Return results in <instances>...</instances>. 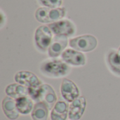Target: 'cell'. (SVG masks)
I'll use <instances>...</instances> for the list:
<instances>
[{
    "label": "cell",
    "mask_w": 120,
    "mask_h": 120,
    "mask_svg": "<svg viewBox=\"0 0 120 120\" xmlns=\"http://www.w3.org/2000/svg\"><path fill=\"white\" fill-rule=\"evenodd\" d=\"M41 72L49 77H62L69 74L70 67L66 63L58 59H48L40 65Z\"/></svg>",
    "instance_id": "6da1fadb"
},
{
    "label": "cell",
    "mask_w": 120,
    "mask_h": 120,
    "mask_svg": "<svg viewBox=\"0 0 120 120\" xmlns=\"http://www.w3.org/2000/svg\"><path fill=\"white\" fill-rule=\"evenodd\" d=\"M15 81L21 85L27 87L30 90V96L34 99L37 90L42 85L41 81L32 72L28 71H20L15 75Z\"/></svg>",
    "instance_id": "7a4b0ae2"
},
{
    "label": "cell",
    "mask_w": 120,
    "mask_h": 120,
    "mask_svg": "<svg viewBox=\"0 0 120 120\" xmlns=\"http://www.w3.org/2000/svg\"><path fill=\"white\" fill-rule=\"evenodd\" d=\"M66 11L64 7L50 8L41 7L38 8L35 13V18L37 21L42 23L55 22L63 18L65 15Z\"/></svg>",
    "instance_id": "3957f363"
},
{
    "label": "cell",
    "mask_w": 120,
    "mask_h": 120,
    "mask_svg": "<svg viewBox=\"0 0 120 120\" xmlns=\"http://www.w3.org/2000/svg\"><path fill=\"white\" fill-rule=\"evenodd\" d=\"M70 46L75 50L82 52H90L94 50L98 44L97 39L91 34H86L71 39Z\"/></svg>",
    "instance_id": "277c9868"
},
{
    "label": "cell",
    "mask_w": 120,
    "mask_h": 120,
    "mask_svg": "<svg viewBox=\"0 0 120 120\" xmlns=\"http://www.w3.org/2000/svg\"><path fill=\"white\" fill-rule=\"evenodd\" d=\"M52 39V32L48 26L41 25L37 29L34 40L36 46L39 51L42 52L46 51L49 48Z\"/></svg>",
    "instance_id": "5b68a950"
},
{
    "label": "cell",
    "mask_w": 120,
    "mask_h": 120,
    "mask_svg": "<svg viewBox=\"0 0 120 120\" xmlns=\"http://www.w3.org/2000/svg\"><path fill=\"white\" fill-rule=\"evenodd\" d=\"M56 100L57 96L53 89L48 84H42L39 88L34 99V101L45 103L49 109H51L54 107L55 104L57 103Z\"/></svg>",
    "instance_id": "8992f818"
},
{
    "label": "cell",
    "mask_w": 120,
    "mask_h": 120,
    "mask_svg": "<svg viewBox=\"0 0 120 120\" xmlns=\"http://www.w3.org/2000/svg\"><path fill=\"white\" fill-rule=\"evenodd\" d=\"M52 33L58 36L71 37L75 34L76 28L75 25L69 20H62L50 23L48 26Z\"/></svg>",
    "instance_id": "52a82bcc"
},
{
    "label": "cell",
    "mask_w": 120,
    "mask_h": 120,
    "mask_svg": "<svg viewBox=\"0 0 120 120\" xmlns=\"http://www.w3.org/2000/svg\"><path fill=\"white\" fill-rule=\"evenodd\" d=\"M60 93L63 98L68 102H73L79 96V91L77 85L68 79H63L60 86Z\"/></svg>",
    "instance_id": "ba28073f"
},
{
    "label": "cell",
    "mask_w": 120,
    "mask_h": 120,
    "mask_svg": "<svg viewBox=\"0 0 120 120\" xmlns=\"http://www.w3.org/2000/svg\"><path fill=\"white\" fill-rule=\"evenodd\" d=\"M63 60L67 64L74 66H82L86 64V57L80 51L68 49L61 54Z\"/></svg>",
    "instance_id": "9c48e42d"
},
{
    "label": "cell",
    "mask_w": 120,
    "mask_h": 120,
    "mask_svg": "<svg viewBox=\"0 0 120 120\" xmlns=\"http://www.w3.org/2000/svg\"><path fill=\"white\" fill-rule=\"evenodd\" d=\"M68 37L65 36L56 35L48 49L49 56L51 58H56L63 53L64 49L68 46Z\"/></svg>",
    "instance_id": "30bf717a"
},
{
    "label": "cell",
    "mask_w": 120,
    "mask_h": 120,
    "mask_svg": "<svg viewBox=\"0 0 120 120\" xmlns=\"http://www.w3.org/2000/svg\"><path fill=\"white\" fill-rule=\"evenodd\" d=\"M86 105L84 97L80 96L75 99L69 107L68 117L71 120H79L83 115Z\"/></svg>",
    "instance_id": "8fae6325"
},
{
    "label": "cell",
    "mask_w": 120,
    "mask_h": 120,
    "mask_svg": "<svg viewBox=\"0 0 120 120\" xmlns=\"http://www.w3.org/2000/svg\"><path fill=\"white\" fill-rule=\"evenodd\" d=\"M2 110L4 115L9 120H15L19 117V112L16 108L15 101L9 96L4 98L2 101Z\"/></svg>",
    "instance_id": "7c38bea8"
},
{
    "label": "cell",
    "mask_w": 120,
    "mask_h": 120,
    "mask_svg": "<svg viewBox=\"0 0 120 120\" xmlns=\"http://www.w3.org/2000/svg\"><path fill=\"white\" fill-rule=\"evenodd\" d=\"M5 92L7 94V96L15 99L30 96L29 89L18 83L9 84L6 88Z\"/></svg>",
    "instance_id": "4fadbf2b"
},
{
    "label": "cell",
    "mask_w": 120,
    "mask_h": 120,
    "mask_svg": "<svg viewBox=\"0 0 120 120\" xmlns=\"http://www.w3.org/2000/svg\"><path fill=\"white\" fill-rule=\"evenodd\" d=\"M107 63L112 72L120 76V55L118 51L114 49L109 51L107 56Z\"/></svg>",
    "instance_id": "5bb4252c"
},
{
    "label": "cell",
    "mask_w": 120,
    "mask_h": 120,
    "mask_svg": "<svg viewBox=\"0 0 120 120\" xmlns=\"http://www.w3.org/2000/svg\"><path fill=\"white\" fill-rule=\"evenodd\" d=\"M68 105L64 101H58L51 113V120H66L68 117Z\"/></svg>",
    "instance_id": "9a60e30c"
},
{
    "label": "cell",
    "mask_w": 120,
    "mask_h": 120,
    "mask_svg": "<svg viewBox=\"0 0 120 120\" xmlns=\"http://www.w3.org/2000/svg\"><path fill=\"white\" fill-rule=\"evenodd\" d=\"M49 115V108L42 102H37L32 111V118L33 120H47Z\"/></svg>",
    "instance_id": "2e32d148"
},
{
    "label": "cell",
    "mask_w": 120,
    "mask_h": 120,
    "mask_svg": "<svg viewBox=\"0 0 120 120\" xmlns=\"http://www.w3.org/2000/svg\"><path fill=\"white\" fill-rule=\"evenodd\" d=\"M16 108L19 113L22 115H27L33 110V102L31 98L27 96L21 97L15 99Z\"/></svg>",
    "instance_id": "e0dca14e"
},
{
    "label": "cell",
    "mask_w": 120,
    "mask_h": 120,
    "mask_svg": "<svg viewBox=\"0 0 120 120\" xmlns=\"http://www.w3.org/2000/svg\"><path fill=\"white\" fill-rule=\"evenodd\" d=\"M41 4L50 8H59L63 3V0H39Z\"/></svg>",
    "instance_id": "ac0fdd59"
},
{
    "label": "cell",
    "mask_w": 120,
    "mask_h": 120,
    "mask_svg": "<svg viewBox=\"0 0 120 120\" xmlns=\"http://www.w3.org/2000/svg\"><path fill=\"white\" fill-rule=\"evenodd\" d=\"M118 53H120V49H119V50H118Z\"/></svg>",
    "instance_id": "d6986e66"
}]
</instances>
